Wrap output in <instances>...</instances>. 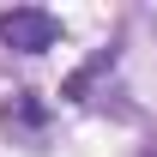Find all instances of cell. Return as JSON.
<instances>
[{
	"instance_id": "cell-2",
	"label": "cell",
	"mask_w": 157,
	"mask_h": 157,
	"mask_svg": "<svg viewBox=\"0 0 157 157\" xmlns=\"http://www.w3.org/2000/svg\"><path fill=\"white\" fill-rule=\"evenodd\" d=\"M0 127H6L12 139H30V145H36V139H42V127H48V115H42L36 91H12V97L0 103Z\"/></svg>"
},
{
	"instance_id": "cell-1",
	"label": "cell",
	"mask_w": 157,
	"mask_h": 157,
	"mask_svg": "<svg viewBox=\"0 0 157 157\" xmlns=\"http://www.w3.org/2000/svg\"><path fill=\"white\" fill-rule=\"evenodd\" d=\"M0 42L12 55H42L60 42V18L42 6H12V12H0Z\"/></svg>"
}]
</instances>
